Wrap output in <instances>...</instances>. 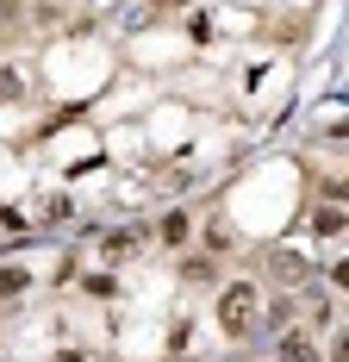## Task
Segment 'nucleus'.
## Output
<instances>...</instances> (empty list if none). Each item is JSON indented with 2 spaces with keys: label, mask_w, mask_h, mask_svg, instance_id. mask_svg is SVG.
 Returning <instances> with one entry per match:
<instances>
[{
  "label": "nucleus",
  "mask_w": 349,
  "mask_h": 362,
  "mask_svg": "<svg viewBox=\"0 0 349 362\" xmlns=\"http://www.w3.org/2000/svg\"><path fill=\"white\" fill-rule=\"evenodd\" d=\"M268 281H275L280 293H300L306 281H312V262H306L300 250H275L268 256Z\"/></svg>",
  "instance_id": "3"
},
{
  "label": "nucleus",
  "mask_w": 349,
  "mask_h": 362,
  "mask_svg": "<svg viewBox=\"0 0 349 362\" xmlns=\"http://www.w3.org/2000/svg\"><path fill=\"white\" fill-rule=\"evenodd\" d=\"M300 306H306V325L312 331H337V300H331V288H312Z\"/></svg>",
  "instance_id": "5"
},
{
  "label": "nucleus",
  "mask_w": 349,
  "mask_h": 362,
  "mask_svg": "<svg viewBox=\"0 0 349 362\" xmlns=\"http://www.w3.org/2000/svg\"><path fill=\"white\" fill-rule=\"evenodd\" d=\"M324 288H331V293H349V256H337V262L324 269Z\"/></svg>",
  "instance_id": "10"
},
{
  "label": "nucleus",
  "mask_w": 349,
  "mask_h": 362,
  "mask_svg": "<svg viewBox=\"0 0 349 362\" xmlns=\"http://www.w3.org/2000/svg\"><path fill=\"white\" fill-rule=\"evenodd\" d=\"M81 288L94 293V300H112V293H119V281H112V275H81Z\"/></svg>",
  "instance_id": "12"
},
{
  "label": "nucleus",
  "mask_w": 349,
  "mask_h": 362,
  "mask_svg": "<svg viewBox=\"0 0 349 362\" xmlns=\"http://www.w3.org/2000/svg\"><path fill=\"white\" fill-rule=\"evenodd\" d=\"M275 362H324V344H318L312 325H293L275 337Z\"/></svg>",
  "instance_id": "2"
},
{
  "label": "nucleus",
  "mask_w": 349,
  "mask_h": 362,
  "mask_svg": "<svg viewBox=\"0 0 349 362\" xmlns=\"http://www.w3.org/2000/svg\"><path fill=\"white\" fill-rule=\"evenodd\" d=\"M218 331L231 344H249L262 331V293H256V281H225L218 288Z\"/></svg>",
  "instance_id": "1"
},
{
  "label": "nucleus",
  "mask_w": 349,
  "mask_h": 362,
  "mask_svg": "<svg viewBox=\"0 0 349 362\" xmlns=\"http://www.w3.org/2000/svg\"><path fill=\"white\" fill-rule=\"evenodd\" d=\"M324 200H337V206L349 200V169H343V175H331V181H324Z\"/></svg>",
  "instance_id": "13"
},
{
  "label": "nucleus",
  "mask_w": 349,
  "mask_h": 362,
  "mask_svg": "<svg viewBox=\"0 0 349 362\" xmlns=\"http://www.w3.org/2000/svg\"><path fill=\"white\" fill-rule=\"evenodd\" d=\"M156 238H162V244H187V238H194V218L187 213H162L156 218Z\"/></svg>",
  "instance_id": "7"
},
{
  "label": "nucleus",
  "mask_w": 349,
  "mask_h": 362,
  "mask_svg": "<svg viewBox=\"0 0 349 362\" xmlns=\"http://www.w3.org/2000/svg\"><path fill=\"white\" fill-rule=\"evenodd\" d=\"M25 288H32V275H25L19 262H0V300H19Z\"/></svg>",
  "instance_id": "8"
},
{
  "label": "nucleus",
  "mask_w": 349,
  "mask_h": 362,
  "mask_svg": "<svg viewBox=\"0 0 349 362\" xmlns=\"http://www.w3.org/2000/svg\"><path fill=\"white\" fill-rule=\"evenodd\" d=\"M6 13H13V0H0V25H6Z\"/></svg>",
  "instance_id": "14"
},
{
  "label": "nucleus",
  "mask_w": 349,
  "mask_h": 362,
  "mask_svg": "<svg viewBox=\"0 0 349 362\" xmlns=\"http://www.w3.org/2000/svg\"><path fill=\"white\" fill-rule=\"evenodd\" d=\"M312 231H318V238H343V231H349V206L324 200V206L312 213Z\"/></svg>",
  "instance_id": "6"
},
{
  "label": "nucleus",
  "mask_w": 349,
  "mask_h": 362,
  "mask_svg": "<svg viewBox=\"0 0 349 362\" xmlns=\"http://www.w3.org/2000/svg\"><path fill=\"white\" fill-rule=\"evenodd\" d=\"M293 325H300V293H275V300H268V313H262V331L280 337V331H293Z\"/></svg>",
  "instance_id": "4"
},
{
  "label": "nucleus",
  "mask_w": 349,
  "mask_h": 362,
  "mask_svg": "<svg viewBox=\"0 0 349 362\" xmlns=\"http://www.w3.org/2000/svg\"><path fill=\"white\" fill-rule=\"evenodd\" d=\"M181 275H187V281H218V256H187Z\"/></svg>",
  "instance_id": "9"
},
{
  "label": "nucleus",
  "mask_w": 349,
  "mask_h": 362,
  "mask_svg": "<svg viewBox=\"0 0 349 362\" xmlns=\"http://www.w3.org/2000/svg\"><path fill=\"white\" fill-rule=\"evenodd\" d=\"M324 362H349V325L331 331V344H324Z\"/></svg>",
  "instance_id": "11"
}]
</instances>
